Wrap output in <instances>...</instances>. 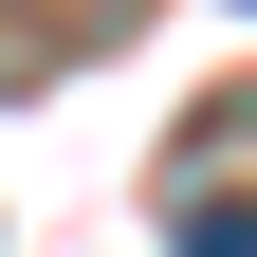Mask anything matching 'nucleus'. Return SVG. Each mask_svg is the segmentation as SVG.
Here are the masks:
<instances>
[{"label": "nucleus", "mask_w": 257, "mask_h": 257, "mask_svg": "<svg viewBox=\"0 0 257 257\" xmlns=\"http://www.w3.org/2000/svg\"><path fill=\"white\" fill-rule=\"evenodd\" d=\"M147 0H0V74H55V55H110Z\"/></svg>", "instance_id": "obj_1"}, {"label": "nucleus", "mask_w": 257, "mask_h": 257, "mask_svg": "<svg viewBox=\"0 0 257 257\" xmlns=\"http://www.w3.org/2000/svg\"><path fill=\"white\" fill-rule=\"evenodd\" d=\"M184 257H257V202H184Z\"/></svg>", "instance_id": "obj_2"}]
</instances>
